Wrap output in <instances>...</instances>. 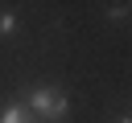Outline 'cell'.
I'll use <instances>...</instances> for the list:
<instances>
[{
	"mask_svg": "<svg viewBox=\"0 0 132 123\" xmlns=\"http://www.w3.org/2000/svg\"><path fill=\"white\" fill-rule=\"evenodd\" d=\"M128 16V4H111V20H124Z\"/></svg>",
	"mask_w": 132,
	"mask_h": 123,
	"instance_id": "4",
	"label": "cell"
},
{
	"mask_svg": "<svg viewBox=\"0 0 132 123\" xmlns=\"http://www.w3.org/2000/svg\"><path fill=\"white\" fill-rule=\"evenodd\" d=\"M120 123H132V115H124V119H120Z\"/></svg>",
	"mask_w": 132,
	"mask_h": 123,
	"instance_id": "5",
	"label": "cell"
},
{
	"mask_svg": "<svg viewBox=\"0 0 132 123\" xmlns=\"http://www.w3.org/2000/svg\"><path fill=\"white\" fill-rule=\"evenodd\" d=\"M29 115L33 123H66L70 115V98L62 86H33L29 90Z\"/></svg>",
	"mask_w": 132,
	"mask_h": 123,
	"instance_id": "1",
	"label": "cell"
},
{
	"mask_svg": "<svg viewBox=\"0 0 132 123\" xmlns=\"http://www.w3.org/2000/svg\"><path fill=\"white\" fill-rule=\"evenodd\" d=\"M12 29H16V16L12 12H0V37H8Z\"/></svg>",
	"mask_w": 132,
	"mask_h": 123,
	"instance_id": "3",
	"label": "cell"
},
{
	"mask_svg": "<svg viewBox=\"0 0 132 123\" xmlns=\"http://www.w3.org/2000/svg\"><path fill=\"white\" fill-rule=\"evenodd\" d=\"M0 123H33V115H29V107H21V102H4V107H0Z\"/></svg>",
	"mask_w": 132,
	"mask_h": 123,
	"instance_id": "2",
	"label": "cell"
}]
</instances>
